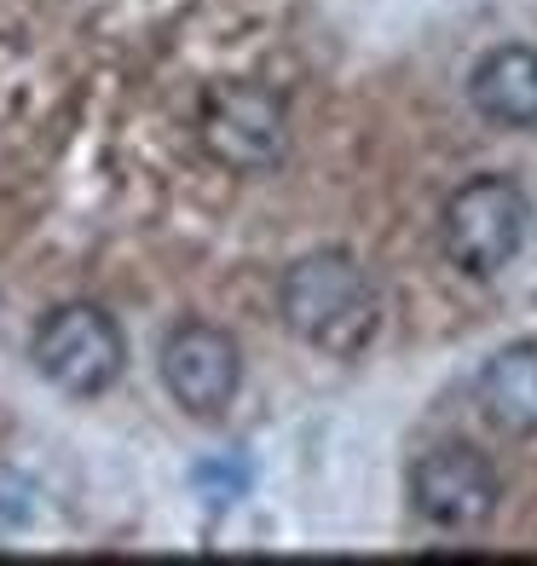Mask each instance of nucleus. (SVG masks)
Masks as SVG:
<instances>
[{
	"label": "nucleus",
	"instance_id": "423d86ee",
	"mask_svg": "<svg viewBox=\"0 0 537 566\" xmlns=\"http://www.w3.org/2000/svg\"><path fill=\"white\" fill-rule=\"evenodd\" d=\"M157 370H162L168 399L186 417L220 422L243 388V347L232 329H220L209 318H179L157 347Z\"/></svg>",
	"mask_w": 537,
	"mask_h": 566
},
{
	"label": "nucleus",
	"instance_id": "7ed1b4c3",
	"mask_svg": "<svg viewBox=\"0 0 537 566\" xmlns=\"http://www.w3.org/2000/svg\"><path fill=\"white\" fill-rule=\"evenodd\" d=\"M30 365L41 370V381H53L70 399H98V394H110L127 370V336L105 306L64 301L35 324Z\"/></svg>",
	"mask_w": 537,
	"mask_h": 566
},
{
	"label": "nucleus",
	"instance_id": "20e7f679",
	"mask_svg": "<svg viewBox=\"0 0 537 566\" xmlns=\"http://www.w3.org/2000/svg\"><path fill=\"white\" fill-rule=\"evenodd\" d=\"M411 514L428 526V532H445V537H474L497 521L503 509V474L497 462L485 457L480 446L468 440H440L428 446L417 462H411Z\"/></svg>",
	"mask_w": 537,
	"mask_h": 566
},
{
	"label": "nucleus",
	"instance_id": "0eeeda50",
	"mask_svg": "<svg viewBox=\"0 0 537 566\" xmlns=\"http://www.w3.org/2000/svg\"><path fill=\"white\" fill-rule=\"evenodd\" d=\"M468 105L508 134H537V46L503 41L468 70Z\"/></svg>",
	"mask_w": 537,
	"mask_h": 566
},
{
	"label": "nucleus",
	"instance_id": "f257e3e1",
	"mask_svg": "<svg viewBox=\"0 0 537 566\" xmlns=\"http://www.w3.org/2000/svg\"><path fill=\"white\" fill-rule=\"evenodd\" d=\"M277 318L324 358H365L381 336V290L352 249H306L277 277Z\"/></svg>",
	"mask_w": 537,
	"mask_h": 566
},
{
	"label": "nucleus",
	"instance_id": "f03ea898",
	"mask_svg": "<svg viewBox=\"0 0 537 566\" xmlns=\"http://www.w3.org/2000/svg\"><path fill=\"white\" fill-rule=\"evenodd\" d=\"M531 238V197L508 174H474L463 179L445 209H440V249L445 266L463 277L485 283L520 261V249Z\"/></svg>",
	"mask_w": 537,
	"mask_h": 566
},
{
	"label": "nucleus",
	"instance_id": "6e6552de",
	"mask_svg": "<svg viewBox=\"0 0 537 566\" xmlns=\"http://www.w3.org/2000/svg\"><path fill=\"white\" fill-rule=\"evenodd\" d=\"M480 410L503 433H537V342H508L480 370Z\"/></svg>",
	"mask_w": 537,
	"mask_h": 566
},
{
	"label": "nucleus",
	"instance_id": "39448f33",
	"mask_svg": "<svg viewBox=\"0 0 537 566\" xmlns=\"http://www.w3.org/2000/svg\"><path fill=\"white\" fill-rule=\"evenodd\" d=\"M197 139L225 174H272L289 157V105L266 82H214L197 105Z\"/></svg>",
	"mask_w": 537,
	"mask_h": 566
}]
</instances>
